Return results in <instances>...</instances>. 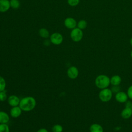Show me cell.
<instances>
[{"label": "cell", "instance_id": "cell-1", "mask_svg": "<svg viewBox=\"0 0 132 132\" xmlns=\"http://www.w3.org/2000/svg\"><path fill=\"white\" fill-rule=\"evenodd\" d=\"M19 106L22 111L29 112L35 108L36 106V100L32 96H25L20 100Z\"/></svg>", "mask_w": 132, "mask_h": 132}, {"label": "cell", "instance_id": "cell-2", "mask_svg": "<svg viewBox=\"0 0 132 132\" xmlns=\"http://www.w3.org/2000/svg\"><path fill=\"white\" fill-rule=\"evenodd\" d=\"M110 84V78L106 75H99L95 79V86L100 89L107 88Z\"/></svg>", "mask_w": 132, "mask_h": 132}, {"label": "cell", "instance_id": "cell-3", "mask_svg": "<svg viewBox=\"0 0 132 132\" xmlns=\"http://www.w3.org/2000/svg\"><path fill=\"white\" fill-rule=\"evenodd\" d=\"M112 96V92L111 90L107 88L101 89L98 94L99 98L103 102H109L111 99Z\"/></svg>", "mask_w": 132, "mask_h": 132}, {"label": "cell", "instance_id": "cell-4", "mask_svg": "<svg viewBox=\"0 0 132 132\" xmlns=\"http://www.w3.org/2000/svg\"><path fill=\"white\" fill-rule=\"evenodd\" d=\"M71 38L75 42L80 41L83 37V33L81 29L78 28H74L71 32Z\"/></svg>", "mask_w": 132, "mask_h": 132}, {"label": "cell", "instance_id": "cell-5", "mask_svg": "<svg viewBox=\"0 0 132 132\" xmlns=\"http://www.w3.org/2000/svg\"><path fill=\"white\" fill-rule=\"evenodd\" d=\"M67 73L69 78L72 79H74L78 77L79 71L76 67L71 66L68 68Z\"/></svg>", "mask_w": 132, "mask_h": 132}, {"label": "cell", "instance_id": "cell-6", "mask_svg": "<svg viewBox=\"0 0 132 132\" xmlns=\"http://www.w3.org/2000/svg\"><path fill=\"white\" fill-rule=\"evenodd\" d=\"M51 42L55 45L60 44L63 41V37L61 34L58 32L53 34L50 37Z\"/></svg>", "mask_w": 132, "mask_h": 132}, {"label": "cell", "instance_id": "cell-7", "mask_svg": "<svg viewBox=\"0 0 132 132\" xmlns=\"http://www.w3.org/2000/svg\"><path fill=\"white\" fill-rule=\"evenodd\" d=\"M128 95L126 93L123 91H119L117 92L115 95L116 101L120 103H124L127 101Z\"/></svg>", "mask_w": 132, "mask_h": 132}, {"label": "cell", "instance_id": "cell-8", "mask_svg": "<svg viewBox=\"0 0 132 132\" xmlns=\"http://www.w3.org/2000/svg\"><path fill=\"white\" fill-rule=\"evenodd\" d=\"M7 102L8 104L12 107L19 105L20 99L15 95H11L8 97Z\"/></svg>", "mask_w": 132, "mask_h": 132}, {"label": "cell", "instance_id": "cell-9", "mask_svg": "<svg viewBox=\"0 0 132 132\" xmlns=\"http://www.w3.org/2000/svg\"><path fill=\"white\" fill-rule=\"evenodd\" d=\"M22 110L19 106L12 107L10 110V115L13 118H19L22 114Z\"/></svg>", "mask_w": 132, "mask_h": 132}, {"label": "cell", "instance_id": "cell-10", "mask_svg": "<svg viewBox=\"0 0 132 132\" xmlns=\"http://www.w3.org/2000/svg\"><path fill=\"white\" fill-rule=\"evenodd\" d=\"M121 116L123 119H127L131 117L132 116V108L129 107H125L121 113Z\"/></svg>", "mask_w": 132, "mask_h": 132}, {"label": "cell", "instance_id": "cell-11", "mask_svg": "<svg viewBox=\"0 0 132 132\" xmlns=\"http://www.w3.org/2000/svg\"><path fill=\"white\" fill-rule=\"evenodd\" d=\"M65 26L70 29H74L76 26V22L72 18H68L64 21Z\"/></svg>", "mask_w": 132, "mask_h": 132}, {"label": "cell", "instance_id": "cell-12", "mask_svg": "<svg viewBox=\"0 0 132 132\" xmlns=\"http://www.w3.org/2000/svg\"><path fill=\"white\" fill-rule=\"evenodd\" d=\"M10 7V4L8 0H0V12H6Z\"/></svg>", "mask_w": 132, "mask_h": 132}, {"label": "cell", "instance_id": "cell-13", "mask_svg": "<svg viewBox=\"0 0 132 132\" xmlns=\"http://www.w3.org/2000/svg\"><path fill=\"white\" fill-rule=\"evenodd\" d=\"M10 120V117L9 114L5 112L0 111V124H7Z\"/></svg>", "mask_w": 132, "mask_h": 132}, {"label": "cell", "instance_id": "cell-14", "mask_svg": "<svg viewBox=\"0 0 132 132\" xmlns=\"http://www.w3.org/2000/svg\"><path fill=\"white\" fill-rule=\"evenodd\" d=\"M122 81L121 77L118 75H114L110 78V84L112 86H119Z\"/></svg>", "mask_w": 132, "mask_h": 132}, {"label": "cell", "instance_id": "cell-15", "mask_svg": "<svg viewBox=\"0 0 132 132\" xmlns=\"http://www.w3.org/2000/svg\"><path fill=\"white\" fill-rule=\"evenodd\" d=\"M90 132H103V127L99 124L93 123L91 124L89 128Z\"/></svg>", "mask_w": 132, "mask_h": 132}, {"label": "cell", "instance_id": "cell-16", "mask_svg": "<svg viewBox=\"0 0 132 132\" xmlns=\"http://www.w3.org/2000/svg\"><path fill=\"white\" fill-rule=\"evenodd\" d=\"M39 35L42 38H47L49 36V32L45 28H41L39 30Z\"/></svg>", "mask_w": 132, "mask_h": 132}, {"label": "cell", "instance_id": "cell-17", "mask_svg": "<svg viewBox=\"0 0 132 132\" xmlns=\"http://www.w3.org/2000/svg\"><path fill=\"white\" fill-rule=\"evenodd\" d=\"M6 87V81L4 77L0 76V92L5 90Z\"/></svg>", "mask_w": 132, "mask_h": 132}, {"label": "cell", "instance_id": "cell-18", "mask_svg": "<svg viewBox=\"0 0 132 132\" xmlns=\"http://www.w3.org/2000/svg\"><path fill=\"white\" fill-rule=\"evenodd\" d=\"M53 132H62L63 127L60 124H55L52 128Z\"/></svg>", "mask_w": 132, "mask_h": 132}, {"label": "cell", "instance_id": "cell-19", "mask_svg": "<svg viewBox=\"0 0 132 132\" xmlns=\"http://www.w3.org/2000/svg\"><path fill=\"white\" fill-rule=\"evenodd\" d=\"M78 28L80 29H85L87 26V22L84 20H81L79 21L77 24Z\"/></svg>", "mask_w": 132, "mask_h": 132}, {"label": "cell", "instance_id": "cell-20", "mask_svg": "<svg viewBox=\"0 0 132 132\" xmlns=\"http://www.w3.org/2000/svg\"><path fill=\"white\" fill-rule=\"evenodd\" d=\"M0 132H10V129L7 124H0Z\"/></svg>", "mask_w": 132, "mask_h": 132}, {"label": "cell", "instance_id": "cell-21", "mask_svg": "<svg viewBox=\"0 0 132 132\" xmlns=\"http://www.w3.org/2000/svg\"><path fill=\"white\" fill-rule=\"evenodd\" d=\"M10 4V6L13 9H17L20 6V2L18 0H11Z\"/></svg>", "mask_w": 132, "mask_h": 132}, {"label": "cell", "instance_id": "cell-22", "mask_svg": "<svg viewBox=\"0 0 132 132\" xmlns=\"http://www.w3.org/2000/svg\"><path fill=\"white\" fill-rule=\"evenodd\" d=\"M7 98H8V96L5 90L1 91L0 92V101L5 102L7 100Z\"/></svg>", "mask_w": 132, "mask_h": 132}, {"label": "cell", "instance_id": "cell-23", "mask_svg": "<svg viewBox=\"0 0 132 132\" xmlns=\"http://www.w3.org/2000/svg\"><path fill=\"white\" fill-rule=\"evenodd\" d=\"M68 3L71 6H75L79 3V0H68Z\"/></svg>", "mask_w": 132, "mask_h": 132}, {"label": "cell", "instance_id": "cell-24", "mask_svg": "<svg viewBox=\"0 0 132 132\" xmlns=\"http://www.w3.org/2000/svg\"><path fill=\"white\" fill-rule=\"evenodd\" d=\"M127 94L128 95V97L132 99V85L130 86L127 91Z\"/></svg>", "mask_w": 132, "mask_h": 132}, {"label": "cell", "instance_id": "cell-25", "mask_svg": "<svg viewBox=\"0 0 132 132\" xmlns=\"http://www.w3.org/2000/svg\"><path fill=\"white\" fill-rule=\"evenodd\" d=\"M120 87L119 86H112V87L111 88V91L112 93H117L120 91Z\"/></svg>", "mask_w": 132, "mask_h": 132}, {"label": "cell", "instance_id": "cell-26", "mask_svg": "<svg viewBox=\"0 0 132 132\" xmlns=\"http://www.w3.org/2000/svg\"><path fill=\"white\" fill-rule=\"evenodd\" d=\"M37 132H48V131L46 128H40L39 129H38Z\"/></svg>", "mask_w": 132, "mask_h": 132}, {"label": "cell", "instance_id": "cell-27", "mask_svg": "<svg viewBox=\"0 0 132 132\" xmlns=\"http://www.w3.org/2000/svg\"><path fill=\"white\" fill-rule=\"evenodd\" d=\"M130 45H131V46H132V38L130 39Z\"/></svg>", "mask_w": 132, "mask_h": 132}, {"label": "cell", "instance_id": "cell-28", "mask_svg": "<svg viewBox=\"0 0 132 132\" xmlns=\"http://www.w3.org/2000/svg\"><path fill=\"white\" fill-rule=\"evenodd\" d=\"M130 56H131V57L132 58V51H131V53H130Z\"/></svg>", "mask_w": 132, "mask_h": 132}, {"label": "cell", "instance_id": "cell-29", "mask_svg": "<svg viewBox=\"0 0 132 132\" xmlns=\"http://www.w3.org/2000/svg\"><path fill=\"white\" fill-rule=\"evenodd\" d=\"M131 108H132V103H131Z\"/></svg>", "mask_w": 132, "mask_h": 132}]
</instances>
